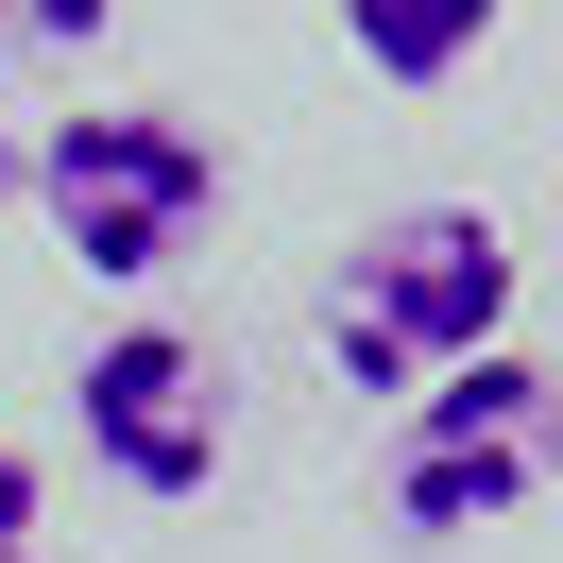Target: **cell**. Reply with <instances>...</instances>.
I'll return each instance as SVG.
<instances>
[{"label": "cell", "mask_w": 563, "mask_h": 563, "mask_svg": "<svg viewBox=\"0 0 563 563\" xmlns=\"http://www.w3.org/2000/svg\"><path fill=\"white\" fill-rule=\"evenodd\" d=\"M512 222L495 206H393L342 240V274H324V358H342V393H393L410 410L427 376H461V358L512 342Z\"/></svg>", "instance_id": "1"}, {"label": "cell", "mask_w": 563, "mask_h": 563, "mask_svg": "<svg viewBox=\"0 0 563 563\" xmlns=\"http://www.w3.org/2000/svg\"><path fill=\"white\" fill-rule=\"evenodd\" d=\"M547 478H563V376H547L529 342L427 376L410 410H393V461H376V495H393V529H410V547H461V529L529 512Z\"/></svg>", "instance_id": "2"}, {"label": "cell", "mask_w": 563, "mask_h": 563, "mask_svg": "<svg viewBox=\"0 0 563 563\" xmlns=\"http://www.w3.org/2000/svg\"><path fill=\"white\" fill-rule=\"evenodd\" d=\"M35 206H52V240H69L103 290H154L222 222V137L172 120V103H86V120L35 137Z\"/></svg>", "instance_id": "3"}, {"label": "cell", "mask_w": 563, "mask_h": 563, "mask_svg": "<svg viewBox=\"0 0 563 563\" xmlns=\"http://www.w3.org/2000/svg\"><path fill=\"white\" fill-rule=\"evenodd\" d=\"M69 427L120 495H206L222 444H240V393H222V358L188 324H103L86 376H69Z\"/></svg>", "instance_id": "4"}, {"label": "cell", "mask_w": 563, "mask_h": 563, "mask_svg": "<svg viewBox=\"0 0 563 563\" xmlns=\"http://www.w3.org/2000/svg\"><path fill=\"white\" fill-rule=\"evenodd\" d=\"M495 18H512V0H342V52L376 86H444V69L495 52Z\"/></svg>", "instance_id": "5"}, {"label": "cell", "mask_w": 563, "mask_h": 563, "mask_svg": "<svg viewBox=\"0 0 563 563\" xmlns=\"http://www.w3.org/2000/svg\"><path fill=\"white\" fill-rule=\"evenodd\" d=\"M120 0H0V52H86Z\"/></svg>", "instance_id": "6"}, {"label": "cell", "mask_w": 563, "mask_h": 563, "mask_svg": "<svg viewBox=\"0 0 563 563\" xmlns=\"http://www.w3.org/2000/svg\"><path fill=\"white\" fill-rule=\"evenodd\" d=\"M0 547H35V444L0 427Z\"/></svg>", "instance_id": "7"}, {"label": "cell", "mask_w": 563, "mask_h": 563, "mask_svg": "<svg viewBox=\"0 0 563 563\" xmlns=\"http://www.w3.org/2000/svg\"><path fill=\"white\" fill-rule=\"evenodd\" d=\"M0 563H52V547H0Z\"/></svg>", "instance_id": "8"}]
</instances>
